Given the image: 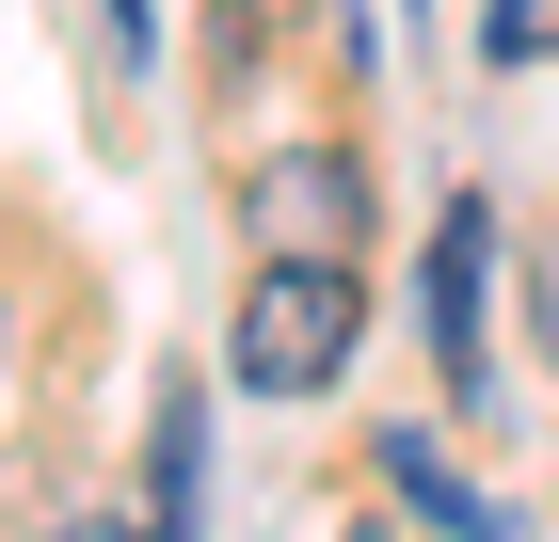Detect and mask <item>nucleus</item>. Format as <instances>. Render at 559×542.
Instances as JSON below:
<instances>
[{"instance_id":"obj_6","label":"nucleus","mask_w":559,"mask_h":542,"mask_svg":"<svg viewBox=\"0 0 559 542\" xmlns=\"http://www.w3.org/2000/svg\"><path fill=\"white\" fill-rule=\"evenodd\" d=\"M48 542H160V527H129V510H64Z\"/></svg>"},{"instance_id":"obj_5","label":"nucleus","mask_w":559,"mask_h":542,"mask_svg":"<svg viewBox=\"0 0 559 542\" xmlns=\"http://www.w3.org/2000/svg\"><path fill=\"white\" fill-rule=\"evenodd\" d=\"M559 48V0H479V64H544Z\"/></svg>"},{"instance_id":"obj_7","label":"nucleus","mask_w":559,"mask_h":542,"mask_svg":"<svg viewBox=\"0 0 559 542\" xmlns=\"http://www.w3.org/2000/svg\"><path fill=\"white\" fill-rule=\"evenodd\" d=\"M96 16H112V48H129V64L160 48V16H144V0H96Z\"/></svg>"},{"instance_id":"obj_8","label":"nucleus","mask_w":559,"mask_h":542,"mask_svg":"<svg viewBox=\"0 0 559 542\" xmlns=\"http://www.w3.org/2000/svg\"><path fill=\"white\" fill-rule=\"evenodd\" d=\"M0 335H16V320H0Z\"/></svg>"},{"instance_id":"obj_2","label":"nucleus","mask_w":559,"mask_h":542,"mask_svg":"<svg viewBox=\"0 0 559 542\" xmlns=\"http://www.w3.org/2000/svg\"><path fill=\"white\" fill-rule=\"evenodd\" d=\"M240 208H257L272 255H352L368 240V160H352V144H288V160H257Z\"/></svg>"},{"instance_id":"obj_3","label":"nucleus","mask_w":559,"mask_h":542,"mask_svg":"<svg viewBox=\"0 0 559 542\" xmlns=\"http://www.w3.org/2000/svg\"><path fill=\"white\" fill-rule=\"evenodd\" d=\"M479 272H496V208H448L431 224V368H448V399H464V415H512V399H496V351H479Z\"/></svg>"},{"instance_id":"obj_1","label":"nucleus","mask_w":559,"mask_h":542,"mask_svg":"<svg viewBox=\"0 0 559 542\" xmlns=\"http://www.w3.org/2000/svg\"><path fill=\"white\" fill-rule=\"evenodd\" d=\"M352 335H368V288H352V255H257V288L224 320V368L257 383V399H320L352 368Z\"/></svg>"},{"instance_id":"obj_4","label":"nucleus","mask_w":559,"mask_h":542,"mask_svg":"<svg viewBox=\"0 0 559 542\" xmlns=\"http://www.w3.org/2000/svg\"><path fill=\"white\" fill-rule=\"evenodd\" d=\"M384 495H400V510H431L448 542H512V510L479 495V479H464L448 447H431V431H384Z\"/></svg>"}]
</instances>
